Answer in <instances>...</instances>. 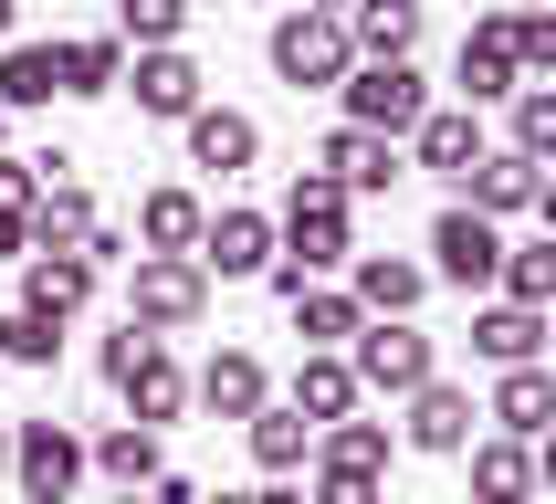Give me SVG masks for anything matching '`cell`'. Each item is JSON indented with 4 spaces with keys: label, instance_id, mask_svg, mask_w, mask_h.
<instances>
[{
    "label": "cell",
    "instance_id": "15",
    "mask_svg": "<svg viewBox=\"0 0 556 504\" xmlns=\"http://www.w3.org/2000/svg\"><path fill=\"white\" fill-rule=\"evenodd\" d=\"M189 168H220V179H242L252 158H263V126L242 116V105H189Z\"/></svg>",
    "mask_w": 556,
    "mask_h": 504
},
{
    "label": "cell",
    "instance_id": "43",
    "mask_svg": "<svg viewBox=\"0 0 556 504\" xmlns=\"http://www.w3.org/2000/svg\"><path fill=\"white\" fill-rule=\"evenodd\" d=\"M0 472H11V431H0Z\"/></svg>",
    "mask_w": 556,
    "mask_h": 504
},
{
    "label": "cell",
    "instance_id": "41",
    "mask_svg": "<svg viewBox=\"0 0 556 504\" xmlns=\"http://www.w3.org/2000/svg\"><path fill=\"white\" fill-rule=\"evenodd\" d=\"M11 32H22V0H0V42H11Z\"/></svg>",
    "mask_w": 556,
    "mask_h": 504
},
{
    "label": "cell",
    "instance_id": "20",
    "mask_svg": "<svg viewBox=\"0 0 556 504\" xmlns=\"http://www.w3.org/2000/svg\"><path fill=\"white\" fill-rule=\"evenodd\" d=\"M346 53L357 63H409L420 53V0H357L346 11Z\"/></svg>",
    "mask_w": 556,
    "mask_h": 504
},
{
    "label": "cell",
    "instance_id": "16",
    "mask_svg": "<svg viewBox=\"0 0 556 504\" xmlns=\"http://www.w3.org/2000/svg\"><path fill=\"white\" fill-rule=\"evenodd\" d=\"M368 400V389H357V368H346L337 346H305V357H294V420H305V431H326V420H346V410Z\"/></svg>",
    "mask_w": 556,
    "mask_h": 504
},
{
    "label": "cell",
    "instance_id": "27",
    "mask_svg": "<svg viewBox=\"0 0 556 504\" xmlns=\"http://www.w3.org/2000/svg\"><path fill=\"white\" fill-rule=\"evenodd\" d=\"M63 94V53L53 42H0V116L11 105H53Z\"/></svg>",
    "mask_w": 556,
    "mask_h": 504
},
{
    "label": "cell",
    "instance_id": "25",
    "mask_svg": "<svg viewBox=\"0 0 556 504\" xmlns=\"http://www.w3.org/2000/svg\"><path fill=\"white\" fill-rule=\"evenodd\" d=\"M94 231V189L85 179H42V200H31V252H85Z\"/></svg>",
    "mask_w": 556,
    "mask_h": 504
},
{
    "label": "cell",
    "instance_id": "34",
    "mask_svg": "<svg viewBox=\"0 0 556 504\" xmlns=\"http://www.w3.org/2000/svg\"><path fill=\"white\" fill-rule=\"evenodd\" d=\"M504 105H515L504 148H515V158H556V94H546V85H515Z\"/></svg>",
    "mask_w": 556,
    "mask_h": 504
},
{
    "label": "cell",
    "instance_id": "10",
    "mask_svg": "<svg viewBox=\"0 0 556 504\" xmlns=\"http://www.w3.org/2000/svg\"><path fill=\"white\" fill-rule=\"evenodd\" d=\"M472 389H452V378H420L409 389V420H400V441L409 452H441V463H463V441H472Z\"/></svg>",
    "mask_w": 556,
    "mask_h": 504
},
{
    "label": "cell",
    "instance_id": "36",
    "mask_svg": "<svg viewBox=\"0 0 556 504\" xmlns=\"http://www.w3.org/2000/svg\"><path fill=\"white\" fill-rule=\"evenodd\" d=\"M189 32V0H116V42L157 53V42H179Z\"/></svg>",
    "mask_w": 556,
    "mask_h": 504
},
{
    "label": "cell",
    "instance_id": "31",
    "mask_svg": "<svg viewBox=\"0 0 556 504\" xmlns=\"http://www.w3.org/2000/svg\"><path fill=\"white\" fill-rule=\"evenodd\" d=\"M315 463H346V472H389V420H357V410H346V420H326V431H315Z\"/></svg>",
    "mask_w": 556,
    "mask_h": 504
},
{
    "label": "cell",
    "instance_id": "17",
    "mask_svg": "<svg viewBox=\"0 0 556 504\" xmlns=\"http://www.w3.org/2000/svg\"><path fill=\"white\" fill-rule=\"evenodd\" d=\"M189 400L211 410V420H252V410L274 400V378H263V357H252V346H220L211 368L189 378Z\"/></svg>",
    "mask_w": 556,
    "mask_h": 504
},
{
    "label": "cell",
    "instance_id": "28",
    "mask_svg": "<svg viewBox=\"0 0 556 504\" xmlns=\"http://www.w3.org/2000/svg\"><path fill=\"white\" fill-rule=\"evenodd\" d=\"M200 220H211V211H200V189H148V200H137V242H148V252H189V242H200Z\"/></svg>",
    "mask_w": 556,
    "mask_h": 504
},
{
    "label": "cell",
    "instance_id": "11",
    "mask_svg": "<svg viewBox=\"0 0 556 504\" xmlns=\"http://www.w3.org/2000/svg\"><path fill=\"white\" fill-rule=\"evenodd\" d=\"M315 168H326L346 200H378V189L409 179V168H400V137H368V126H337V137L315 148Z\"/></svg>",
    "mask_w": 556,
    "mask_h": 504
},
{
    "label": "cell",
    "instance_id": "45",
    "mask_svg": "<svg viewBox=\"0 0 556 504\" xmlns=\"http://www.w3.org/2000/svg\"><path fill=\"white\" fill-rule=\"evenodd\" d=\"M0 137H11V116H0Z\"/></svg>",
    "mask_w": 556,
    "mask_h": 504
},
{
    "label": "cell",
    "instance_id": "6",
    "mask_svg": "<svg viewBox=\"0 0 556 504\" xmlns=\"http://www.w3.org/2000/svg\"><path fill=\"white\" fill-rule=\"evenodd\" d=\"M346 126H368V137H409V126L431 116V85L409 74V63H346Z\"/></svg>",
    "mask_w": 556,
    "mask_h": 504
},
{
    "label": "cell",
    "instance_id": "14",
    "mask_svg": "<svg viewBox=\"0 0 556 504\" xmlns=\"http://www.w3.org/2000/svg\"><path fill=\"white\" fill-rule=\"evenodd\" d=\"M85 305H94V263H85V252H22V315L74 326Z\"/></svg>",
    "mask_w": 556,
    "mask_h": 504
},
{
    "label": "cell",
    "instance_id": "7",
    "mask_svg": "<svg viewBox=\"0 0 556 504\" xmlns=\"http://www.w3.org/2000/svg\"><path fill=\"white\" fill-rule=\"evenodd\" d=\"M494 263H504V220H483V211H463V200H452V211L431 220V263H420V274L483 294V284H494Z\"/></svg>",
    "mask_w": 556,
    "mask_h": 504
},
{
    "label": "cell",
    "instance_id": "29",
    "mask_svg": "<svg viewBox=\"0 0 556 504\" xmlns=\"http://www.w3.org/2000/svg\"><path fill=\"white\" fill-rule=\"evenodd\" d=\"M283 305H294V337H305V346H346L357 326H368L357 294H337V284H305V294H283Z\"/></svg>",
    "mask_w": 556,
    "mask_h": 504
},
{
    "label": "cell",
    "instance_id": "23",
    "mask_svg": "<svg viewBox=\"0 0 556 504\" xmlns=\"http://www.w3.org/2000/svg\"><path fill=\"white\" fill-rule=\"evenodd\" d=\"M346 263H357V284H346V294H357V315H409L420 294H431V274H420V263H400V252H346Z\"/></svg>",
    "mask_w": 556,
    "mask_h": 504
},
{
    "label": "cell",
    "instance_id": "32",
    "mask_svg": "<svg viewBox=\"0 0 556 504\" xmlns=\"http://www.w3.org/2000/svg\"><path fill=\"white\" fill-rule=\"evenodd\" d=\"M242 431H252V463H263V472H294V463L315 452V431H305V420H294L283 400H263V410L242 420Z\"/></svg>",
    "mask_w": 556,
    "mask_h": 504
},
{
    "label": "cell",
    "instance_id": "21",
    "mask_svg": "<svg viewBox=\"0 0 556 504\" xmlns=\"http://www.w3.org/2000/svg\"><path fill=\"white\" fill-rule=\"evenodd\" d=\"M463 452H472V504H535V472H546V463H535V441H463Z\"/></svg>",
    "mask_w": 556,
    "mask_h": 504
},
{
    "label": "cell",
    "instance_id": "5",
    "mask_svg": "<svg viewBox=\"0 0 556 504\" xmlns=\"http://www.w3.org/2000/svg\"><path fill=\"white\" fill-rule=\"evenodd\" d=\"M74 483H85L74 420H22V431H11V494L22 504H74Z\"/></svg>",
    "mask_w": 556,
    "mask_h": 504
},
{
    "label": "cell",
    "instance_id": "18",
    "mask_svg": "<svg viewBox=\"0 0 556 504\" xmlns=\"http://www.w3.org/2000/svg\"><path fill=\"white\" fill-rule=\"evenodd\" d=\"M409 158H420L431 179H463L472 158H483V105H431V116L409 126Z\"/></svg>",
    "mask_w": 556,
    "mask_h": 504
},
{
    "label": "cell",
    "instance_id": "44",
    "mask_svg": "<svg viewBox=\"0 0 556 504\" xmlns=\"http://www.w3.org/2000/svg\"><path fill=\"white\" fill-rule=\"evenodd\" d=\"M116 504H148V494H116Z\"/></svg>",
    "mask_w": 556,
    "mask_h": 504
},
{
    "label": "cell",
    "instance_id": "24",
    "mask_svg": "<svg viewBox=\"0 0 556 504\" xmlns=\"http://www.w3.org/2000/svg\"><path fill=\"white\" fill-rule=\"evenodd\" d=\"M535 346H546V305H483L472 315V357L483 368H526Z\"/></svg>",
    "mask_w": 556,
    "mask_h": 504
},
{
    "label": "cell",
    "instance_id": "9",
    "mask_svg": "<svg viewBox=\"0 0 556 504\" xmlns=\"http://www.w3.org/2000/svg\"><path fill=\"white\" fill-rule=\"evenodd\" d=\"M189 263L220 274V284H252L263 263H274V211H211L200 242H189Z\"/></svg>",
    "mask_w": 556,
    "mask_h": 504
},
{
    "label": "cell",
    "instance_id": "33",
    "mask_svg": "<svg viewBox=\"0 0 556 504\" xmlns=\"http://www.w3.org/2000/svg\"><path fill=\"white\" fill-rule=\"evenodd\" d=\"M494 284H504V305H556V252L546 242H504Z\"/></svg>",
    "mask_w": 556,
    "mask_h": 504
},
{
    "label": "cell",
    "instance_id": "3",
    "mask_svg": "<svg viewBox=\"0 0 556 504\" xmlns=\"http://www.w3.org/2000/svg\"><path fill=\"white\" fill-rule=\"evenodd\" d=\"M346 368H357V389H378V400H409L420 378H441L431 337L409 326V315H368L357 337H346Z\"/></svg>",
    "mask_w": 556,
    "mask_h": 504
},
{
    "label": "cell",
    "instance_id": "37",
    "mask_svg": "<svg viewBox=\"0 0 556 504\" xmlns=\"http://www.w3.org/2000/svg\"><path fill=\"white\" fill-rule=\"evenodd\" d=\"M315 504H378V472H346V463H315Z\"/></svg>",
    "mask_w": 556,
    "mask_h": 504
},
{
    "label": "cell",
    "instance_id": "39",
    "mask_svg": "<svg viewBox=\"0 0 556 504\" xmlns=\"http://www.w3.org/2000/svg\"><path fill=\"white\" fill-rule=\"evenodd\" d=\"M148 504H200V483H189V472H157V483H148Z\"/></svg>",
    "mask_w": 556,
    "mask_h": 504
},
{
    "label": "cell",
    "instance_id": "19",
    "mask_svg": "<svg viewBox=\"0 0 556 504\" xmlns=\"http://www.w3.org/2000/svg\"><path fill=\"white\" fill-rule=\"evenodd\" d=\"M452 74H463V105H504V94L526 85V74H515V32H504V11L463 32V63H452Z\"/></svg>",
    "mask_w": 556,
    "mask_h": 504
},
{
    "label": "cell",
    "instance_id": "30",
    "mask_svg": "<svg viewBox=\"0 0 556 504\" xmlns=\"http://www.w3.org/2000/svg\"><path fill=\"white\" fill-rule=\"evenodd\" d=\"M53 53H63V94H116V74H126L116 32H74V42H53Z\"/></svg>",
    "mask_w": 556,
    "mask_h": 504
},
{
    "label": "cell",
    "instance_id": "8",
    "mask_svg": "<svg viewBox=\"0 0 556 504\" xmlns=\"http://www.w3.org/2000/svg\"><path fill=\"white\" fill-rule=\"evenodd\" d=\"M556 189H546V158H515V148H483L463 168V211L483 220H515V211H546Z\"/></svg>",
    "mask_w": 556,
    "mask_h": 504
},
{
    "label": "cell",
    "instance_id": "4",
    "mask_svg": "<svg viewBox=\"0 0 556 504\" xmlns=\"http://www.w3.org/2000/svg\"><path fill=\"white\" fill-rule=\"evenodd\" d=\"M263 53H274V74H283L294 94H337V85H346V63H357V53H346V22H337V11H283Z\"/></svg>",
    "mask_w": 556,
    "mask_h": 504
},
{
    "label": "cell",
    "instance_id": "42",
    "mask_svg": "<svg viewBox=\"0 0 556 504\" xmlns=\"http://www.w3.org/2000/svg\"><path fill=\"white\" fill-rule=\"evenodd\" d=\"M305 11H337V22H346V11H357V0H305Z\"/></svg>",
    "mask_w": 556,
    "mask_h": 504
},
{
    "label": "cell",
    "instance_id": "13",
    "mask_svg": "<svg viewBox=\"0 0 556 504\" xmlns=\"http://www.w3.org/2000/svg\"><path fill=\"white\" fill-rule=\"evenodd\" d=\"M116 389H126V420H137V431H157V420H179V410H189V368L168 357V337H148V346H137Z\"/></svg>",
    "mask_w": 556,
    "mask_h": 504
},
{
    "label": "cell",
    "instance_id": "22",
    "mask_svg": "<svg viewBox=\"0 0 556 504\" xmlns=\"http://www.w3.org/2000/svg\"><path fill=\"white\" fill-rule=\"evenodd\" d=\"M483 420H494L504 441H535V431L556 420V378L535 368V357H526V368H504V378H494V410H483Z\"/></svg>",
    "mask_w": 556,
    "mask_h": 504
},
{
    "label": "cell",
    "instance_id": "2",
    "mask_svg": "<svg viewBox=\"0 0 556 504\" xmlns=\"http://www.w3.org/2000/svg\"><path fill=\"white\" fill-rule=\"evenodd\" d=\"M211 315V274L189 263V252H137V274H126V326H148V337H179Z\"/></svg>",
    "mask_w": 556,
    "mask_h": 504
},
{
    "label": "cell",
    "instance_id": "26",
    "mask_svg": "<svg viewBox=\"0 0 556 504\" xmlns=\"http://www.w3.org/2000/svg\"><path fill=\"white\" fill-rule=\"evenodd\" d=\"M85 472H105L116 494H148V483H157L168 463H157V431H137V420H116L105 441H85Z\"/></svg>",
    "mask_w": 556,
    "mask_h": 504
},
{
    "label": "cell",
    "instance_id": "1",
    "mask_svg": "<svg viewBox=\"0 0 556 504\" xmlns=\"http://www.w3.org/2000/svg\"><path fill=\"white\" fill-rule=\"evenodd\" d=\"M357 252V200H346L326 168H305V179L283 189V220H274V263H294L305 284H326Z\"/></svg>",
    "mask_w": 556,
    "mask_h": 504
},
{
    "label": "cell",
    "instance_id": "12",
    "mask_svg": "<svg viewBox=\"0 0 556 504\" xmlns=\"http://www.w3.org/2000/svg\"><path fill=\"white\" fill-rule=\"evenodd\" d=\"M116 85H137V116H157V126H179L189 105H211V74H200V63L179 53V42H157V53H137V74H116Z\"/></svg>",
    "mask_w": 556,
    "mask_h": 504
},
{
    "label": "cell",
    "instance_id": "40",
    "mask_svg": "<svg viewBox=\"0 0 556 504\" xmlns=\"http://www.w3.org/2000/svg\"><path fill=\"white\" fill-rule=\"evenodd\" d=\"M220 504H305V494H294V483L274 472V483H252V494H220Z\"/></svg>",
    "mask_w": 556,
    "mask_h": 504
},
{
    "label": "cell",
    "instance_id": "38",
    "mask_svg": "<svg viewBox=\"0 0 556 504\" xmlns=\"http://www.w3.org/2000/svg\"><path fill=\"white\" fill-rule=\"evenodd\" d=\"M31 252V211H0V263H22Z\"/></svg>",
    "mask_w": 556,
    "mask_h": 504
},
{
    "label": "cell",
    "instance_id": "35",
    "mask_svg": "<svg viewBox=\"0 0 556 504\" xmlns=\"http://www.w3.org/2000/svg\"><path fill=\"white\" fill-rule=\"evenodd\" d=\"M53 357H63V326H53V315H22V305L0 315V368H53Z\"/></svg>",
    "mask_w": 556,
    "mask_h": 504
}]
</instances>
